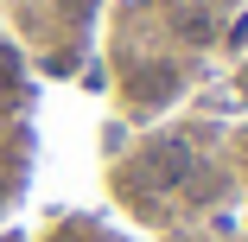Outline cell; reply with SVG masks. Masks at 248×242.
I'll return each mask as SVG.
<instances>
[{
	"label": "cell",
	"mask_w": 248,
	"mask_h": 242,
	"mask_svg": "<svg viewBox=\"0 0 248 242\" xmlns=\"http://www.w3.org/2000/svg\"><path fill=\"white\" fill-rule=\"evenodd\" d=\"M178 89V70H140L134 77V102H166Z\"/></svg>",
	"instance_id": "cell-3"
},
{
	"label": "cell",
	"mask_w": 248,
	"mask_h": 242,
	"mask_svg": "<svg viewBox=\"0 0 248 242\" xmlns=\"http://www.w3.org/2000/svg\"><path fill=\"white\" fill-rule=\"evenodd\" d=\"M51 242H102V236H95V229H89V223H64V229H58V236H51Z\"/></svg>",
	"instance_id": "cell-4"
},
{
	"label": "cell",
	"mask_w": 248,
	"mask_h": 242,
	"mask_svg": "<svg viewBox=\"0 0 248 242\" xmlns=\"http://www.w3.org/2000/svg\"><path fill=\"white\" fill-rule=\"evenodd\" d=\"M235 160H242V172H248V134H242V140H235Z\"/></svg>",
	"instance_id": "cell-5"
},
{
	"label": "cell",
	"mask_w": 248,
	"mask_h": 242,
	"mask_svg": "<svg viewBox=\"0 0 248 242\" xmlns=\"http://www.w3.org/2000/svg\"><path fill=\"white\" fill-rule=\"evenodd\" d=\"M172 26H178V38H185V45H210V38H217V26H210V13L197 7V0H185V7L172 13Z\"/></svg>",
	"instance_id": "cell-2"
},
{
	"label": "cell",
	"mask_w": 248,
	"mask_h": 242,
	"mask_svg": "<svg viewBox=\"0 0 248 242\" xmlns=\"http://www.w3.org/2000/svg\"><path fill=\"white\" fill-rule=\"evenodd\" d=\"M140 172H146L153 191H172V185L191 178V147H185V140H159V147L140 153Z\"/></svg>",
	"instance_id": "cell-1"
}]
</instances>
